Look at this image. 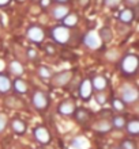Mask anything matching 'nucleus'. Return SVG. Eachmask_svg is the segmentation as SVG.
<instances>
[{
	"instance_id": "obj_31",
	"label": "nucleus",
	"mask_w": 139,
	"mask_h": 149,
	"mask_svg": "<svg viewBox=\"0 0 139 149\" xmlns=\"http://www.w3.org/2000/svg\"><path fill=\"white\" fill-rule=\"evenodd\" d=\"M120 3H121V0H104V4L108 8H116Z\"/></svg>"
},
{
	"instance_id": "obj_4",
	"label": "nucleus",
	"mask_w": 139,
	"mask_h": 149,
	"mask_svg": "<svg viewBox=\"0 0 139 149\" xmlns=\"http://www.w3.org/2000/svg\"><path fill=\"white\" fill-rule=\"evenodd\" d=\"M74 77V72L67 69V71H61V72H57V73L52 74V86L53 87H64L67 86L68 83L71 81V79Z\"/></svg>"
},
{
	"instance_id": "obj_28",
	"label": "nucleus",
	"mask_w": 139,
	"mask_h": 149,
	"mask_svg": "<svg viewBox=\"0 0 139 149\" xmlns=\"http://www.w3.org/2000/svg\"><path fill=\"white\" fill-rule=\"evenodd\" d=\"M120 149H136V144L132 140H124L119 145Z\"/></svg>"
},
{
	"instance_id": "obj_11",
	"label": "nucleus",
	"mask_w": 139,
	"mask_h": 149,
	"mask_svg": "<svg viewBox=\"0 0 139 149\" xmlns=\"http://www.w3.org/2000/svg\"><path fill=\"white\" fill-rule=\"evenodd\" d=\"M74 118H75V121L78 122V123L86 125V123L90 121L92 114H90L89 110L83 109V107H78V109H75V111H74Z\"/></svg>"
},
{
	"instance_id": "obj_6",
	"label": "nucleus",
	"mask_w": 139,
	"mask_h": 149,
	"mask_svg": "<svg viewBox=\"0 0 139 149\" xmlns=\"http://www.w3.org/2000/svg\"><path fill=\"white\" fill-rule=\"evenodd\" d=\"M28 38L34 43H41L45 38L44 29L38 26V24H33L28 29Z\"/></svg>"
},
{
	"instance_id": "obj_35",
	"label": "nucleus",
	"mask_w": 139,
	"mask_h": 149,
	"mask_svg": "<svg viewBox=\"0 0 139 149\" xmlns=\"http://www.w3.org/2000/svg\"><path fill=\"white\" fill-rule=\"evenodd\" d=\"M89 3H90V0H79L80 7H86V6H87Z\"/></svg>"
},
{
	"instance_id": "obj_21",
	"label": "nucleus",
	"mask_w": 139,
	"mask_h": 149,
	"mask_svg": "<svg viewBox=\"0 0 139 149\" xmlns=\"http://www.w3.org/2000/svg\"><path fill=\"white\" fill-rule=\"evenodd\" d=\"M8 68H10V72H11L12 74H15L16 77L22 76V74H23V72H25L23 65H22L19 61H16V60L11 61V63H10V65H8Z\"/></svg>"
},
{
	"instance_id": "obj_32",
	"label": "nucleus",
	"mask_w": 139,
	"mask_h": 149,
	"mask_svg": "<svg viewBox=\"0 0 139 149\" xmlns=\"http://www.w3.org/2000/svg\"><path fill=\"white\" fill-rule=\"evenodd\" d=\"M28 57L30 60H37V57H38V53H37L36 49H33V47H29L28 49Z\"/></svg>"
},
{
	"instance_id": "obj_20",
	"label": "nucleus",
	"mask_w": 139,
	"mask_h": 149,
	"mask_svg": "<svg viewBox=\"0 0 139 149\" xmlns=\"http://www.w3.org/2000/svg\"><path fill=\"white\" fill-rule=\"evenodd\" d=\"M12 88H14V91H15L16 94L19 95H23L28 92L29 87H28V83L25 81V80H22V79L16 77L15 80H14V83H12Z\"/></svg>"
},
{
	"instance_id": "obj_18",
	"label": "nucleus",
	"mask_w": 139,
	"mask_h": 149,
	"mask_svg": "<svg viewBox=\"0 0 139 149\" xmlns=\"http://www.w3.org/2000/svg\"><path fill=\"white\" fill-rule=\"evenodd\" d=\"M4 103H6V106L7 107H10V109H15V110H19V109H23L25 107L23 102H22L18 96H15V95H11V96L6 98Z\"/></svg>"
},
{
	"instance_id": "obj_1",
	"label": "nucleus",
	"mask_w": 139,
	"mask_h": 149,
	"mask_svg": "<svg viewBox=\"0 0 139 149\" xmlns=\"http://www.w3.org/2000/svg\"><path fill=\"white\" fill-rule=\"evenodd\" d=\"M139 67V58L136 54H127L124 56L120 61V71L123 72L126 76H132L135 74Z\"/></svg>"
},
{
	"instance_id": "obj_17",
	"label": "nucleus",
	"mask_w": 139,
	"mask_h": 149,
	"mask_svg": "<svg viewBox=\"0 0 139 149\" xmlns=\"http://www.w3.org/2000/svg\"><path fill=\"white\" fill-rule=\"evenodd\" d=\"M12 90V81L7 74L0 73V94H7Z\"/></svg>"
},
{
	"instance_id": "obj_38",
	"label": "nucleus",
	"mask_w": 139,
	"mask_h": 149,
	"mask_svg": "<svg viewBox=\"0 0 139 149\" xmlns=\"http://www.w3.org/2000/svg\"><path fill=\"white\" fill-rule=\"evenodd\" d=\"M111 149H120V148H119V146H112Z\"/></svg>"
},
{
	"instance_id": "obj_30",
	"label": "nucleus",
	"mask_w": 139,
	"mask_h": 149,
	"mask_svg": "<svg viewBox=\"0 0 139 149\" xmlns=\"http://www.w3.org/2000/svg\"><path fill=\"white\" fill-rule=\"evenodd\" d=\"M107 94L104 92V91H98L97 94H95V100H97V103L98 104H104V103L107 102Z\"/></svg>"
},
{
	"instance_id": "obj_39",
	"label": "nucleus",
	"mask_w": 139,
	"mask_h": 149,
	"mask_svg": "<svg viewBox=\"0 0 139 149\" xmlns=\"http://www.w3.org/2000/svg\"><path fill=\"white\" fill-rule=\"evenodd\" d=\"M16 1H19V3H23V1H26V0H16Z\"/></svg>"
},
{
	"instance_id": "obj_34",
	"label": "nucleus",
	"mask_w": 139,
	"mask_h": 149,
	"mask_svg": "<svg viewBox=\"0 0 139 149\" xmlns=\"http://www.w3.org/2000/svg\"><path fill=\"white\" fill-rule=\"evenodd\" d=\"M45 49H47V53L48 54H56V47L53 46V45H47V47H45Z\"/></svg>"
},
{
	"instance_id": "obj_14",
	"label": "nucleus",
	"mask_w": 139,
	"mask_h": 149,
	"mask_svg": "<svg viewBox=\"0 0 139 149\" xmlns=\"http://www.w3.org/2000/svg\"><path fill=\"white\" fill-rule=\"evenodd\" d=\"M71 149H90V141L85 136H78L72 138L71 141Z\"/></svg>"
},
{
	"instance_id": "obj_37",
	"label": "nucleus",
	"mask_w": 139,
	"mask_h": 149,
	"mask_svg": "<svg viewBox=\"0 0 139 149\" xmlns=\"http://www.w3.org/2000/svg\"><path fill=\"white\" fill-rule=\"evenodd\" d=\"M55 1H57V3H60V4H63V3H67L68 0H55Z\"/></svg>"
},
{
	"instance_id": "obj_41",
	"label": "nucleus",
	"mask_w": 139,
	"mask_h": 149,
	"mask_svg": "<svg viewBox=\"0 0 139 149\" xmlns=\"http://www.w3.org/2000/svg\"><path fill=\"white\" fill-rule=\"evenodd\" d=\"M0 26H1V24H0Z\"/></svg>"
},
{
	"instance_id": "obj_3",
	"label": "nucleus",
	"mask_w": 139,
	"mask_h": 149,
	"mask_svg": "<svg viewBox=\"0 0 139 149\" xmlns=\"http://www.w3.org/2000/svg\"><path fill=\"white\" fill-rule=\"evenodd\" d=\"M32 103L38 111H45L49 107V95L44 91H34L32 96Z\"/></svg>"
},
{
	"instance_id": "obj_2",
	"label": "nucleus",
	"mask_w": 139,
	"mask_h": 149,
	"mask_svg": "<svg viewBox=\"0 0 139 149\" xmlns=\"http://www.w3.org/2000/svg\"><path fill=\"white\" fill-rule=\"evenodd\" d=\"M71 36H72L71 29L66 27V26H63V24L55 26V27L51 30L52 39H53L56 43H59V45H67V43H70Z\"/></svg>"
},
{
	"instance_id": "obj_22",
	"label": "nucleus",
	"mask_w": 139,
	"mask_h": 149,
	"mask_svg": "<svg viewBox=\"0 0 139 149\" xmlns=\"http://www.w3.org/2000/svg\"><path fill=\"white\" fill-rule=\"evenodd\" d=\"M98 37H99V39H101V42L109 43L112 39H113V33H112V30L108 27V26H104V27L99 30Z\"/></svg>"
},
{
	"instance_id": "obj_10",
	"label": "nucleus",
	"mask_w": 139,
	"mask_h": 149,
	"mask_svg": "<svg viewBox=\"0 0 139 149\" xmlns=\"http://www.w3.org/2000/svg\"><path fill=\"white\" fill-rule=\"evenodd\" d=\"M83 43L90 49H98L101 46V39L95 31H89L83 37Z\"/></svg>"
},
{
	"instance_id": "obj_8",
	"label": "nucleus",
	"mask_w": 139,
	"mask_h": 149,
	"mask_svg": "<svg viewBox=\"0 0 139 149\" xmlns=\"http://www.w3.org/2000/svg\"><path fill=\"white\" fill-rule=\"evenodd\" d=\"M34 137H36V140L40 142L41 145H47V144L51 142V134H49L47 127L42 125L37 126L34 129Z\"/></svg>"
},
{
	"instance_id": "obj_25",
	"label": "nucleus",
	"mask_w": 139,
	"mask_h": 149,
	"mask_svg": "<svg viewBox=\"0 0 139 149\" xmlns=\"http://www.w3.org/2000/svg\"><path fill=\"white\" fill-rule=\"evenodd\" d=\"M78 20H79V18H78L76 14H68L63 19V26H66V27H74L78 23Z\"/></svg>"
},
{
	"instance_id": "obj_15",
	"label": "nucleus",
	"mask_w": 139,
	"mask_h": 149,
	"mask_svg": "<svg viewBox=\"0 0 139 149\" xmlns=\"http://www.w3.org/2000/svg\"><path fill=\"white\" fill-rule=\"evenodd\" d=\"M119 20L124 24H131L135 20V11L134 8H126L119 14Z\"/></svg>"
},
{
	"instance_id": "obj_16",
	"label": "nucleus",
	"mask_w": 139,
	"mask_h": 149,
	"mask_svg": "<svg viewBox=\"0 0 139 149\" xmlns=\"http://www.w3.org/2000/svg\"><path fill=\"white\" fill-rule=\"evenodd\" d=\"M68 14H70V8L67 6H63V4H59V6L53 7V10H52V16L57 20H63Z\"/></svg>"
},
{
	"instance_id": "obj_36",
	"label": "nucleus",
	"mask_w": 139,
	"mask_h": 149,
	"mask_svg": "<svg viewBox=\"0 0 139 149\" xmlns=\"http://www.w3.org/2000/svg\"><path fill=\"white\" fill-rule=\"evenodd\" d=\"M11 3V0H0V6L3 7V6H7V4Z\"/></svg>"
},
{
	"instance_id": "obj_13",
	"label": "nucleus",
	"mask_w": 139,
	"mask_h": 149,
	"mask_svg": "<svg viewBox=\"0 0 139 149\" xmlns=\"http://www.w3.org/2000/svg\"><path fill=\"white\" fill-rule=\"evenodd\" d=\"M93 129H94L95 132H98V133H108V132H111L113 127H112V123L109 119L102 118V119H98L97 122H94Z\"/></svg>"
},
{
	"instance_id": "obj_12",
	"label": "nucleus",
	"mask_w": 139,
	"mask_h": 149,
	"mask_svg": "<svg viewBox=\"0 0 139 149\" xmlns=\"http://www.w3.org/2000/svg\"><path fill=\"white\" fill-rule=\"evenodd\" d=\"M90 83H92V87H93V91H104L105 88L108 87V79L105 77V76H102V74H97V76H94V77L90 80Z\"/></svg>"
},
{
	"instance_id": "obj_40",
	"label": "nucleus",
	"mask_w": 139,
	"mask_h": 149,
	"mask_svg": "<svg viewBox=\"0 0 139 149\" xmlns=\"http://www.w3.org/2000/svg\"><path fill=\"white\" fill-rule=\"evenodd\" d=\"M40 149H42V148H40Z\"/></svg>"
},
{
	"instance_id": "obj_26",
	"label": "nucleus",
	"mask_w": 139,
	"mask_h": 149,
	"mask_svg": "<svg viewBox=\"0 0 139 149\" xmlns=\"http://www.w3.org/2000/svg\"><path fill=\"white\" fill-rule=\"evenodd\" d=\"M38 74H40L41 79H45V80H48V79L52 77L53 72H52V69L49 67H47V65H41V67L38 68Z\"/></svg>"
},
{
	"instance_id": "obj_29",
	"label": "nucleus",
	"mask_w": 139,
	"mask_h": 149,
	"mask_svg": "<svg viewBox=\"0 0 139 149\" xmlns=\"http://www.w3.org/2000/svg\"><path fill=\"white\" fill-rule=\"evenodd\" d=\"M7 115L4 113H0V134L3 133L4 130H6V127H7Z\"/></svg>"
},
{
	"instance_id": "obj_27",
	"label": "nucleus",
	"mask_w": 139,
	"mask_h": 149,
	"mask_svg": "<svg viewBox=\"0 0 139 149\" xmlns=\"http://www.w3.org/2000/svg\"><path fill=\"white\" fill-rule=\"evenodd\" d=\"M112 107L117 111H123L126 109V103L121 100V99H113L112 100Z\"/></svg>"
},
{
	"instance_id": "obj_23",
	"label": "nucleus",
	"mask_w": 139,
	"mask_h": 149,
	"mask_svg": "<svg viewBox=\"0 0 139 149\" xmlns=\"http://www.w3.org/2000/svg\"><path fill=\"white\" fill-rule=\"evenodd\" d=\"M124 127H126V130H127V133L131 134V136H136V134H139V121L136 119V118H134V119H131V121H128Z\"/></svg>"
},
{
	"instance_id": "obj_24",
	"label": "nucleus",
	"mask_w": 139,
	"mask_h": 149,
	"mask_svg": "<svg viewBox=\"0 0 139 149\" xmlns=\"http://www.w3.org/2000/svg\"><path fill=\"white\" fill-rule=\"evenodd\" d=\"M112 127H115V129L120 130V129H123L124 126H126V123H127V119L123 117V115H115V117L112 118Z\"/></svg>"
},
{
	"instance_id": "obj_33",
	"label": "nucleus",
	"mask_w": 139,
	"mask_h": 149,
	"mask_svg": "<svg viewBox=\"0 0 139 149\" xmlns=\"http://www.w3.org/2000/svg\"><path fill=\"white\" fill-rule=\"evenodd\" d=\"M121 1H126V4L128 6V8H134V7L138 6L139 0H121Z\"/></svg>"
},
{
	"instance_id": "obj_19",
	"label": "nucleus",
	"mask_w": 139,
	"mask_h": 149,
	"mask_svg": "<svg viewBox=\"0 0 139 149\" xmlns=\"http://www.w3.org/2000/svg\"><path fill=\"white\" fill-rule=\"evenodd\" d=\"M11 129L14 130V133H16V134H25L26 130H28V125H26L25 121L16 118V119H14V121L11 122Z\"/></svg>"
},
{
	"instance_id": "obj_7",
	"label": "nucleus",
	"mask_w": 139,
	"mask_h": 149,
	"mask_svg": "<svg viewBox=\"0 0 139 149\" xmlns=\"http://www.w3.org/2000/svg\"><path fill=\"white\" fill-rule=\"evenodd\" d=\"M78 92H79V98L82 100H86L87 102L89 99L92 98L93 95V87H92V83L89 79H85L82 80L79 84V88H78Z\"/></svg>"
},
{
	"instance_id": "obj_9",
	"label": "nucleus",
	"mask_w": 139,
	"mask_h": 149,
	"mask_svg": "<svg viewBox=\"0 0 139 149\" xmlns=\"http://www.w3.org/2000/svg\"><path fill=\"white\" fill-rule=\"evenodd\" d=\"M75 109H76L75 102H74V100H71V99H66V100H63V102L59 104V107H57V113H59L60 115L70 117V115H72V114H74Z\"/></svg>"
},
{
	"instance_id": "obj_5",
	"label": "nucleus",
	"mask_w": 139,
	"mask_h": 149,
	"mask_svg": "<svg viewBox=\"0 0 139 149\" xmlns=\"http://www.w3.org/2000/svg\"><path fill=\"white\" fill-rule=\"evenodd\" d=\"M139 98V92L135 87L132 86H124L123 90H121V100H123L126 104H130V103H135Z\"/></svg>"
}]
</instances>
